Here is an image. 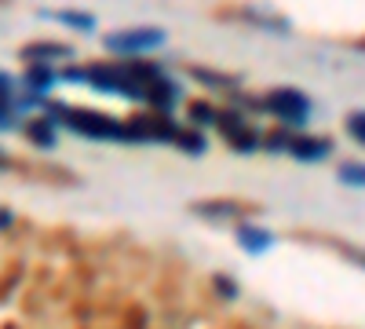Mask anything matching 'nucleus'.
Here are the masks:
<instances>
[{"label": "nucleus", "instance_id": "nucleus-1", "mask_svg": "<svg viewBox=\"0 0 365 329\" xmlns=\"http://www.w3.org/2000/svg\"><path fill=\"white\" fill-rule=\"evenodd\" d=\"M44 117L58 128H70L73 136H84V139H96V143H132L128 136V125L117 121V117L103 113V110H88V106H73V103H44Z\"/></svg>", "mask_w": 365, "mask_h": 329}, {"label": "nucleus", "instance_id": "nucleus-2", "mask_svg": "<svg viewBox=\"0 0 365 329\" xmlns=\"http://www.w3.org/2000/svg\"><path fill=\"white\" fill-rule=\"evenodd\" d=\"M168 44V34L161 26H132V29H110L103 37V48L117 59H146Z\"/></svg>", "mask_w": 365, "mask_h": 329}, {"label": "nucleus", "instance_id": "nucleus-3", "mask_svg": "<svg viewBox=\"0 0 365 329\" xmlns=\"http://www.w3.org/2000/svg\"><path fill=\"white\" fill-rule=\"evenodd\" d=\"M259 113L278 117L285 128H303L314 113V103L299 88H270V92L259 96Z\"/></svg>", "mask_w": 365, "mask_h": 329}, {"label": "nucleus", "instance_id": "nucleus-4", "mask_svg": "<svg viewBox=\"0 0 365 329\" xmlns=\"http://www.w3.org/2000/svg\"><path fill=\"white\" fill-rule=\"evenodd\" d=\"M125 125H128L132 143H168V146H175V136H179V125L168 113H158V110L132 113V117H125Z\"/></svg>", "mask_w": 365, "mask_h": 329}, {"label": "nucleus", "instance_id": "nucleus-5", "mask_svg": "<svg viewBox=\"0 0 365 329\" xmlns=\"http://www.w3.org/2000/svg\"><path fill=\"white\" fill-rule=\"evenodd\" d=\"M227 139V146H234V151L241 154H252L263 146V132H256L245 117H241V110H220V125H216Z\"/></svg>", "mask_w": 365, "mask_h": 329}, {"label": "nucleus", "instance_id": "nucleus-6", "mask_svg": "<svg viewBox=\"0 0 365 329\" xmlns=\"http://www.w3.org/2000/svg\"><path fill=\"white\" fill-rule=\"evenodd\" d=\"M190 213L208 223H241V216L256 213V208L237 198H216V201H190Z\"/></svg>", "mask_w": 365, "mask_h": 329}, {"label": "nucleus", "instance_id": "nucleus-7", "mask_svg": "<svg viewBox=\"0 0 365 329\" xmlns=\"http://www.w3.org/2000/svg\"><path fill=\"white\" fill-rule=\"evenodd\" d=\"M73 59V48L70 44H58V41H34L22 48V63L26 66H55L58 63H70Z\"/></svg>", "mask_w": 365, "mask_h": 329}, {"label": "nucleus", "instance_id": "nucleus-8", "mask_svg": "<svg viewBox=\"0 0 365 329\" xmlns=\"http://www.w3.org/2000/svg\"><path fill=\"white\" fill-rule=\"evenodd\" d=\"M285 154L299 165H314V161L332 154V139H325V136H292Z\"/></svg>", "mask_w": 365, "mask_h": 329}, {"label": "nucleus", "instance_id": "nucleus-9", "mask_svg": "<svg viewBox=\"0 0 365 329\" xmlns=\"http://www.w3.org/2000/svg\"><path fill=\"white\" fill-rule=\"evenodd\" d=\"M234 242L245 249L249 256H263V253H270L274 249V234L263 227V223H249V220H241L237 227H234Z\"/></svg>", "mask_w": 365, "mask_h": 329}, {"label": "nucleus", "instance_id": "nucleus-10", "mask_svg": "<svg viewBox=\"0 0 365 329\" xmlns=\"http://www.w3.org/2000/svg\"><path fill=\"white\" fill-rule=\"evenodd\" d=\"M237 22H249L256 29H270V34H292V22L285 15H270V11H259V8H249V4H237L234 8Z\"/></svg>", "mask_w": 365, "mask_h": 329}, {"label": "nucleus", "instance_id": "nucleus-11", "mask_svg": "<svg viewBox=\"0 0 365 329\" xmlns=\"http://www.w3.org/2000/svg\"><path fill=\"white\" fill-rule=\"evenodd\" d=\"M26 139L29 146H37V151H55L58 146V125L51 121V117H29L26 121Z\"/></svg>", "mask_w": 365, "mask_h": 329}, {"label": "nucleus", "instance_id": "nucleus-12", "mask_svg": "<svg viewBox=\"0 0 365 329\" xmlns=\"http://www.w3.org/2000/svg\"><path fill=\"white\" fill-rule=\"evenodd\" d=\"M22 84H26V92L34 96V99H41V96H48L51 88L58 84V70L55 66H26Z\"/></svg>", "mask_w": 365, "mask_h": 329}, {"label": "nucleus", "instance_id": "nucleus-13", "mask_svg": "<svg viewBox=\"0 0 365 329\" xmlns=\"http://www.w3.org/2000/svg\"><path fill=\"white\" fill-rule=\"evenodd\" d=\"M48 19H55L58 26H70L77 34H91L96 29V15L91 11H77V8H55V11H44Z\"/></svg>", "mask_w": 365, "mask_h": 329}, {"label": "nucleus", "instance_id": "nucleus-14", "mask_svg": "<svg viewBox=\"0 0 365 329\" xmlns=\"http://www.w3.org/2000/svg\"><path fill=\"white\" fill-rule=\"evenodd\" d=\"M187 74H190L194 81L208 84V88H220V92H234V88H237V77H230V74H220V70H208V66H190Z\"/></svg>", "mask_w": 365, "mask_h": 329}, {"label": "nucleus", "instance_id": "nucleus-15", "mask_svg": "<svg viewBox=\"0 0 365 329\" xmlns=\"http://www.w3.org/2000/svg\"><path fill=\"white\" fill-rule=\"evenodd\" d=\"M187 113H190V125L194 128H216L220 125V106H212L208 99H194Z\"/></svg>", "mask_w": 365, "mask_h": 329}, {"label": "nucleus", "instance_id": "nucleus-16", "mask_svg": "<svg viewBox=\"0 0 365 329\" xmlns=\"http://www.w3.org/2000/svg\"><path fill=\"white\" fill-rule=\"evenodd\" d=\"M175 146H179V151L182 154H190V158H197V154H205V136H201V128H179V136H175Z\"/></svg>", "mask_w": 365, "mask_h": 329}, {"label": "nucleus", "instance_id": "nucleus-17", "mask_svg": "<svg viewBox=\"0 0 365 329\" xmlns=\"http://www.w3.org/2000/svg\"><path fill=\"white\" fill-rule=\"evenodd\" d=\"M336 179H340V183H347V187L365 191V161H344L336 168Z\"/></svg>", "mask_w": 365, "mask_h": 329}, {"label": "nucleus", "instance_id": "nucleus-18", "mask_svg": "<svg viewBox=\"0 0 365 329\" xmlns=\"http://www.w3.org/2000/svg\"><path fill=\"white\" fill-rule=\"evenodd\" d=\"M289 139H292V128H274L263 136V151H289Z\"/></svg>", "mask_w": 365, "mask_h": 329}, {"label": "nucleus", "instance_id": "nucleus-19", "mask_svg": "<svg viewBox=\"0 0 365 329\" xmlns=\"http://www.w3.org/2000/svg\"><path fill=\"white\" fill-rule=\"evenodd\" d=\"M347 132H351V139L358 143V146H365V110H354V113H347Z\"/></svg>", "mask_w": 365, "mask_h": 329}, {"label": "nucleus", "instance_id": "nucleus-20", "mask_svg": "<svg viewBox=\"0 0 365 329\" xmlns=\"http://www.w3.org/2000/svg\"><path fill=\"white\" fill-rule=\"evenodd\" d=\"M212 289H216L220 296H223V300H237V282L230 278V275H212Z\"/></svg>", "mask_w": 365, "mask_h": 329}, {"label": "nucleus", "instance_id": "nucleus-21", "mask_svg": "<svg viewBox=\"0 0 365 329\" xmlns=\"http://www.w3.org/2000/svg\"><path fill=\"white\" fill-rule=\"evenodd\" d=\"M11 220H15V213H11V208H0V231H4V227H11Z\"/></svg>", "mask_w": 365, "mask_h": 329}, {"label": "nucleus", "instance_id": "nucleus-22", "mask_svg": "<svg viewBox=\"0 0 365 329\" xmlns=\"http://www.w3.org/2000/svg\"><path fill=\"white\" fill-rule=\"evenodd\" d=\"M358 51H365V37H361V41H358Z\"/></svg>", "mask_w": 365, "mask_h": 329}]
</instances>
